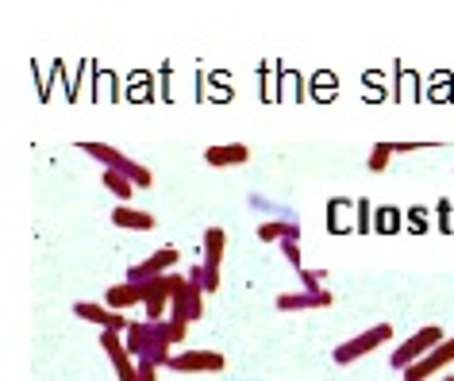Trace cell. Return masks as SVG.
<instances>
[{
	"label": "cell",
	"instance_id": "1",
	"mask_svg": "<svg viewBox=\"0 0 454 381\" xmlns=\"http://www.w3.org/2000/svg\"><path fill=\"white\" fill-rule=\"evenodd\" d=\"M89 159H97L105 170H120L123 177H131L135 182V189H146V185H154V174L146 170L143 162H135V159H128L123 151H116V147H108V143H93V139H82L77 143Z\"/></svg>",
	"mask_w": 454,
	"mask_h": 381
},
{
	"label": "cell",
	"instance_id": "2",
	"mask_svg": "<svg viewBox=\"0 0 454 381\" xmlns=\"http://www.w3.org/2000/svg\"><path fill=\"white\" fill-rule=\"evenodd\" d=\"M393 339V323H373V328H366L362 335H355V339H347V343H339L332 358L339 366H347V362H358L362 354H373L378 346H385Z\"/></svg>",
	"mask_w": 454,
	"mask_h": 381
},
{
	"label": "cell",
	"instance_id": "3",
	"mask_svg": "<svg viewBox=\"0 0 454 381\" xmlns=\"http://www.w3.org/2000/svg\"><path fill=\"white\" fill-rule=\"evenodd\" d=\"M447 339V335H442V328L439 323H427V328H419L412 339H404L401 346H396V354L389 358L393 362V369H408V366H416L419 358H427L431 351H435V346Z\"/></svg>",
	"mask_w": 454,
	"mask_h": 381
},
{
	"label": "cell",
	"instance_id": "4",
	"mask_svg": "<svg viewBox=\"0 0 454 381\" xmlns=\"http://www.w3.org/2000/svg\"><path fill=\"white\" fill-rule=\"evenodd\" d=\"M204 312V289L192 285L185 274H177L174 282V297H169V320H181V323H197Z\"/></svg>",
	"mask_w": 454,
	"mask_h": 381
},
{
	"label": "cell",
	"instance_id": "5",
	"mask_svg": "<svg viewBox=\"0 0 454 381\" xmlns=\"http://www.w3.org/2000/svg\"><path fill=\"white\" fill-rule=\"evenodd\" d=\"M100 346H105V354L120 381H139V362H135V354L128 351V339H123L120 331H100Z\"/></svg>",
	"mask_w": 454,
	"mask_h": 381
},
{
	"label": "cell",
	"instance_id": "6",
	"mask_svg": "<svg viewBox=\"0 0 454 381\" xmlns=\"http://www.w3.org/2000/svg\"><path fill=\"white\" fill-rule=\"evenodd\" d=\"M223 246L227 235L223 228H208L204 231V293H220V262H223Z\"/></svg>",
	"mask_w": 454,
	"mask_h": 381
},
{
	"label": "cell",
	"instance_id": "7",
	"mask_svg": "<svg viewBox=\"0 0 454 381\" xmlns=\"http://www.w3.org/2000/svg\"><path fill=\"white\" fill-rule=\"evenodd\" d=\"M74 316L85 320V323H97L100 331H120V335H128V328H131L128 312H112L108 305H93V300H77V305H74Z\"/></svg>",
	"mask_w": 454,
	"mask_h": 381
},
{
	"label": "cell",
	"instance_id": "8",
	"mask_svg": "<svg viewBox=\"0 0 454 381\" xmlns=\"http://www.w3.org/2000/svg\"><path fill=\"white\" fill-rule=\"evenodd\" d=\"M174 282H177V274H162V277H151V282H139L143 285V312H146V320H162L166 316L169 297H174Z\"/></svg>",
	"mask_w": 454,
	"mask_h": 381
},
{
	"label": "cell",
	"instance_id": "9",
	"mask_svg": "<svg viewBox=\"0 0 454 381\" xmlns=\"http://www.w3.org/2000/svg\"><path fill=\"white\" fill-rule=\"evenodd\" d=\"M166 366L174 374H215V369L227 366V358L220 351H185V354H174Z\"/></svg>",
	"mask_w": 454,
	"mask_h": 381
},
{
	"label": "cell",
	"instance_id": "10",
	"mask_svg": "<svg viewBox=\"0 0 454 381\" xmlns=\"http://www.w3.org/2000/svg\"><path fill=\"white\" fill-rule=\"evenodd\" d=\"M181 262L177 246H162V251H154L146 262L131 266L128 270V282H151V277H162V274H174V266Z\"/></svg>",
	"mask_w": 454,
	"mask_h": 381
},
{
	"label": "cell",
	"instance_id": "11",
	"mask_svg": "<svg viewBox=\"0 0 454 381\" xmlns=\"http://www.w3.org/2000/svg\"><path fill=\"white\" fill-rule=\"evenodd\" d=\"M450 362H454V335H450V339H442L427 358H419L416 366H408L404 377H412V381H431V377L439 374V369H447Z\"/></svg>",
	"mask_w": 454,
	"mask_h": 381
},
{
	"label": "cell",
	"instance_id": "12",
	"mask_svg": "<svg viewBox=\"0 0 454 381\" xmlns=\"http://www.w3.org/2000/svg\"><path fill=\"white\" fill-rule=\"evenodd\" d=\"M204 162L215 166V170H227V166H243L251 162V147L247 143H220V147L204 151Z\"/></svg>",
	"mask_w": 454,
	"mask_h": 381
},
{
	"label": "cell",
	"instance_id": "13",
	"mask_svg": "<svg viewBox=\"0 0 454 381\" xmlns=\"http://www.w3.org/2000/svg\"><path fill=\"white\" fill-rule=\"evenodd\" d=\"M327 305H332V293H327V289H320V293H309V289H304V293H281L278 297L281 312H309V308H327Z\"/></svg>",
	"mask_w": 454,
	"mask_h": 381
},
{
	"label": "cell",
	"instance_id": "14",
	"mask_svg": "<svg viewBox=\"0 0 454 381\" xmlns=\"http://www.w3.org/2000/svg\"><path fill=\"white\" fill-rule=\"evenodd\" d=\"M105 305L112 312H128L131 305H143V285L139 282H120L105 293Z\"/></svg>",
	"mask_w": 454,
	"mask_h": 381
},
{
	"label": "cell",
	"instance_id": "15",
	"mask_svg": "<svg viewBox=\"0 0 454 381\" xmlns=\"http://www.w3.org/2000/svg\"><path fill=\"white\" fill-rule=\"evenodd\" d=\"M258 239L262 243H286V239H301V223L289 216H274L258 228Z\"/></svg>",
	"mask_w": 454,
	"mask_h": 381
},
{
	"label": "cell",
	"instance_id": "16",
	"mask_svg": "<svg viewBox=\"0 0 454 381\" xmlns=\"http://www.w3.org/2000/svg\"><path fill=\"white\" fill-rule=\"evenodd\" d=\"M112 223H116V228H128V231H154V216H151V212H139L131 205H120L116 212H112Z\"/></svg>",
	"mask_w": 454,
	"mask_h": 381
},
{
	"label": "cell",
	"instance_id": "17",
	"mask_svg": "<svg viewBox=\"0 0 454 381\" xmlns=\"http://www.w3.org/2000/svg\"><path fill=\"white\" fill-rule=\"evenodd\" d=\"M105 189H108V193H116L120 200H131L135 182H131V177H123L120 170H105Z\"/></svg>",
	"mask_w": 454,
	"mask_h": 381
},
{
	"label": "cell",
	"instance_id": "18",
	"mask_svg": "<svg viewBox=\"0 0 454 381\" xmlns=\"http://www.w3.org/2000/svg\"><path fill=\"white\" fill-rule=\"evenodd\" d=\"M389 159H393V143H373L366 166H370L373 174H385V170H389Z\"/></svg>",
	"mask_w": 454,
	"mask_h": 381
},
{
	"label": "cell",
	"instance_id": "19",
	"mask_svg": "<svg viewBox=\"0 0 454 381\" xmlns=\"http://www.w3.org/2000/svg\"><path fill=\"white\" fill-rule=\"evenodd\" d=\"M297 274H301V282H304L309 293H320V289H324V274L320 270H309V266H304V270H297Z\"/></svg>",
	"mask_w": 454,
	"mask_h": 381
},
{
	"label": "cell",
	"instance_id": "20",
	"mask_svg": "<svg viewBox=\"0 0 454 381\" xmlns=\"http://www.w3.org/2000/svg\"><path fill=\"white\" fill-rule=\"evenodd\" d=\"M281 254H286V262H293V266H297V270H304L301 243H297V239H286V243H281Z\"/></svg>",
	"mask_w": 454,
	"mask_h": 381
},
{
	"label": "cell",
	"instance_id": "21",
	"mask_svg": "<svg viewBox=\"0 0 454 381\" xmlns=\"http://www.w3.org/2000/svg\"><path fill=\"white\" fill-rule=\"evenodd\" d=\"M139 381H158V366L154 362H139Z\"/></svg>",
	"mask_w": 454,
	"mask_h": 381
},
{
	"label": "cell",
	"instance_id": "22",
	"mask_svg": "<svg viewBox=\"0 0 454 381\" xmlns=\"http://www.w3.org/2000/svg\"><path fill=\"white\" fill-rule=\"evenodd\" d=\"M442 381H454V374H447V377H442Z\"/></svg>",
	"mask_w": 454,
	"mask_h": 381
},
{
	"label": "cell",
	"instance_id": "23",
	"mask_svg": "<svg viewBox=\"0 0 454 381\" xmlns=\"http://www.w3.org/2000/svg\"><path fill=\"white\" fill-rule=\"evenodd\" d=\"M404 381H412V377H404Z\"/></svg>",
	"mask_w": 454,
	"mask_h": 381
}]
</instances>
